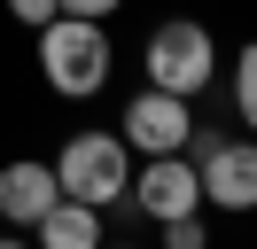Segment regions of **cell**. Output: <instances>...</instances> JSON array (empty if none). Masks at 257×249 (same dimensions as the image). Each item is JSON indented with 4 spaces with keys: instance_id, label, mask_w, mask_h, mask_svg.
I'll list each match as a JSON object with an SVG mask.
<instances>
[{
    "instance_id": "6da1fadb",
    "label": "cell",
    "mask_w": 257,
    "mask_h": 249,
    "mask_svg": "<svg viewBox=\"0 0 257 249\" xmlns=\"http://www.w3.org/2000/svg\"><path fill=\"white\" fill-rule=\"evenodd\" d=\"M39 70L63 101H86V93L109 86V31L101 16H47L39 24Z\"/></svg>"
},
{
    "instance_id": "7a4b0ae2",
    "label": "cell",
    "mask_w": 257,
    "mask_h": 249,
    "mask_svg": "<svg viewBox=\"0 0 257 249\" xmlns=\"http://www.w3.org/2000/svg\"><path fill=\"white\" fill-rule=\"evenodd\" d=\"M55 179H63V195L94 202V210L125 202L133 195V148H125V133H70L63 156H55Z\"/></svg>"
},
{
    "instance_id": "3957f363",
    "label": "cell",
    "mask_w": 257,
    "mask_h": 249,
    "mask_svg": "<svg viewBox=\"0 0 257 249\" xmlns=\"http://www.w3.org/2000/svg\"><path fill=\"white\" fill-rule=\"evenodd\" d=\"M141 62H148V86H172V93L195 101V93L218 78V39H210V24H195V16H172V24L148 31Z\"/></svg>"
},
{
    "instance_id": "277c9868",
    "label": "cell",
    "mask_w": 257,
    "mask_h": 249,
    "mask_svg": "<svg viewBox=\"0 0 257 249\" xmlns=\"http://www.w3.org/2000/svg\"><path fill=\"white\" fill-rule=\"evenodd\" d=\"M117 133H125L133 156H172V148H187V140H195L187 93H172V86H141V93L125 101V117H117Z\"/></svg>"
},
{
    "instance_id": "5b68a950",
    "label": "cell",
    "mask_w": 257,
    "mask_h": 249,
    "mask_svg": "<svg viewBox=\"0 0 257 249\" xmlns=\"http://www.w3.org/2000/svg\"><path fill=\"white\" fill-rule=\"evenodd\" d=\"M195 171H203V202H218V210H257V140L195 133Z\"/></svg>"
},
{
    "instance_id": "8992f818",
    "label": "cell",
    "mask_w": 257,
    "mask_h": 249,
    "mask_svg": "<svg viewBox=\"0 0 257 249\" xmlns=\"http://www.w3.org/2000/svg\"><path fill=\"white\" fill-rule=\"evenodd\" d=\"M133 202H141L156 226L179 218V210H203V171H195L179 148H172V156H148V164L133 171Z\"/></svg>"
},
{
    "instance_id": "52a82bcc",
    "label": "cell",
    "mask_w": 257,
    "mask_h": 249,
    "mask_svg": "<svg viewBox=\"0 0 257 249\" xmlns=\"http://www.w3.org/2000/svg\"><path fill=\"white\" fill-rule=\"evenodd\" d=\"M55 195H63L55 164H32V156H24V164H8V171H0V218H8V226H39Z\"/></svg>"
},
{
    "instance_id": "ba28073f",
    "label": "cell",
    "mask_w": 257,
    "mask_h": 249,
    "mask_svg": "<svg viewBox=\"0 0 257 249\" xmlns=\"http://www.w3.org/2000/svg\"><path fill=\"white\" fill-rule=\"evenodd\" d=\"M32 233H39L47 249H101V210H94V202H78V195H55L47 218H39Z\"/></svg>"
},
{
    "instance_id": "9c48e42d",
    "label": "cell",
    "mask_w": 257,
    "mask_h": 249,
    "mask_svg": "<svg viewBox=\"0 0 257 249\" xmlns=\"http://www.w3.org/2000/svg\"><path fill=\"white\" fill-rule=\"evenodd\" d=\"M234 109H241V125L257 133V39L241 47V62H234Z\"/></svg>"
},
{
    "instance_id": "30bf717a",
    "label": "cell",
    "mask_w": 257,
    "mask_h": 249,
    "mask_svg": "<svg viewBox=\"0 0 257 249\" xmlns=\"http://www.w3.org/2000/svg\"><path fill=\"white\" fill-rule=\"evenodd\" d=\"M164 241H172V249H203V241H210L203 210H179V218H164Z\"/></svg>"
},
{
    "instance_id": "8fae6325",
    "label": "cell",
    "mask_w": 257,
    "mask_h": 249,
    "mask_svg": "<svg viewBox=\"0 0 257 249\" xmlns=\"http://www.w3.org/2000/svg\"><path fill=\"white\" fill-rule=\"evenodd\" d=\"M8 16H16V24H47V16H63V0H8Z\"/></svg>"
},
{
    "instance_id": "7c38bea8",
    "label": "cell",
    "mask_w": 257,
    "mask_h": 249,
    "mask_svg": "<svg viewBox=\"0 0 257 249\" xmlns=\"http://www.w3.org/2000/svg\"><path fill=\"white\" fill-rule=\"evenodd\" d=\"M125 0H63V16H117Z\"/></svg>"
}]
</instances>
